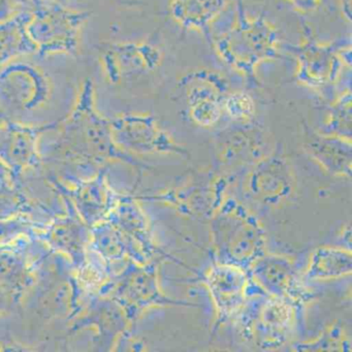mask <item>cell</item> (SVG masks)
I'll use <instances>...</instances> for the list:
<instances>
[{
  "label": "cell",
  "instance_id": "6da1fadb",
  "mask_svg": "<svg viewBox=\"0 0 352 352\" xmlns=\"http://www.w3.org/2000/svg\"><path fill=\"white\" fill-rule=\"evenodd\" d=\"M218 263H230L248 271L265 255V236L258 220L242 205L228 199L212 222Z\"/></svg>",
  "mask_w": 352,
  "mask_h": 352
},
{
  "label": "cell",
  "instance_id": "7a4b0ae2",
  "mask_svg": "<svg viewBox=\"0 0 352 352\" xmlns=\"http://www.w3.org/2000/svg\"><path fill=\"white\" fill-rule=\"evenodd\" d=\"M224 63L243 76H253L263 63L277 58V32L263 20H241L215 43Z\"/></svg>",
  "mask_w": 352,
  "mask_h": 352
},
{
  "label": "cell",
  "instance_id": "3957f363",
  "mask_svg": "<svg viewBox=\"0 0 352 352\" xmlns=\"http://www.w3.org/2000/svg\"><path fill=\"white\" fill-rule=\"evenodd\" d=\"M302 307L290 300L261 292L241 311L243 331L261 349H278L294 336Z\"/></svg>",
  "mask_w": 352,
  "mask_h": 352
},
{
  "label": "cell",
  "instance_id": "277c9868",
  "mask_svg": "<svg viewBox=\"0 0 352 352\" xmlns=\"http://www.w3.org/2000/svg\"><path fill=\"white\" fill-rule=\"evenodd\" d=\"M34 6L36 13L28 32L41 56L49 53H75L78 32L86 15L67 11L53 0L38 1Z\"/></svg>",
  "mask_w": 352,
  "mask_h": 352
},
{
  "label": "cell",
  "instance_id": "5b68a950",
  "mask_svg": "<svg viewBox=\"0 0 352 352\" xmlns=\"http://www.w3.org/2000/svg\"><path fill=\"white\" fill-rule=\"evenodd\" d=\"M249 277L263 292L304 306L312 300L294 261L282 255H263L248 270Z\"/></svg>",
  "mask_w": 352,
  "mask_h": 352
},
{
  "label": "cell",
  "instance_id": "8992f818",
  "mask_svg": "<svg viewBox=\"0 0 352 352\" xmlns=\"http://www.w3.org/2000/svg\"><path fill=\"white\" fill-rule=\"evenodd\" d=\"M205 283L215 306L218 322H226L240 314L250 287V277L246 270L217 263L208 271Z\"/></svg>",
  "mask_w": 352,
  "mask_h": 352
},
{
  "label": "cell",
  "instance_id": "52a82bcc",
  "mask_svg": "<svg viewBox=\"0 0 352 352\" xmlns=\"http://www.w3.org/2000/svg\"><path fill=\"white\" fill-rule=\"evenodd\" d=\"M114 129L119 144L137 153H184L150 115L122 117L115 122Z\"/></svg>",
  "mask_w": 352,
  "mask_h": 352
},
{
  "label": "cell",
  "instance_id": "ba28073f",
  "mask_svg": "<svg viewBox=\"0 0 352 352\" xmlns=\"http://www.w3.org/2000/svg\"><path fill=\"white\" fill-rule=\"evenodd\" d=\"M294 170L281 157L263 160L249 176V193L265 205H279L294 193Z\"/></svg>",
  "mask_w": 352,
  "mask_h": 352
},
{
  "label": "cell",
  "instance_id": "9c48e42d",
  "mask_svg": "<svg viewBox=\"0 0 352 352\" xmlns=\"http://www.w3.org/2000/svg\"><path fill=\"white\" fill-rule=\"evenodd\" d=\"M343 59L327 46L309 45L298 55L296 79L306 87L320 89L339 77Z\"/></svg>",
  "mask_w": 352,
  "mask_h": 352
},
{
  "label": "cell",
  "instance_id": "30bf717a",
  "mask_svg": "<svg viewBox=\"0 0 352 352\" xmlns=\"http://www.w3.org/2000/svg\"><path fill=\"white\" fill-rule=\"evenodd\" d=\"M48 84L32 67L11 65L0 72V100L7 104L34 106L46 100Z\"/></svg>",
  "mask_w": 352,
  "mask_h": 352
},
{
  "label": "cell",
  "instance_id": "8fae6325",
  "mask_svg": "<svg viewBox=\"0 0 352 352\" xmlns=\"http://www.w3.org/2000/svg\"><path fill=\"white\" fill-rule=\"evenodd\" d=\"M308 152L331 175L348 178L351 175L350 140L337 135H319L309 143Z\"/></svg>",
  "mask_w": 352,
  "mask_h": 352
},
{
  "label": "cell",
  "instance_id": "7c38bea8",
  "mask_svg": "<svg viewBox=\"0 0 352 352\" xmlns=\"http://www.w3.org/2000/svg\"><path fill=\"white\" fill-rule=\"evenodd\" d=\"M32 17L34 13L28 10L0 22V65L20 55L38 52V46L28 32Z\"/></svg>",
  "mask_w": 352,
  "mask_h": 352
},
{
  "label": "cell",
  "instance_id": "4fadbf2b",
  "mask_svg": "<svg viewBox=\"0 0 352 352\" xmlns=\"http://www.w3.org/2000/svg\"><path fill=\"white\" fill-rule=\"evenodd\" d=\"M221 86L215 82L201 80L191 85L187 94L189 114L199 126L210 127L218 122L223 112Z\"/></svg>",
  "mask_w": 352,
  "mask_h": 352
},
{
  "label": "cell",
  "instance_id": "5bb4252c",
  "mask_svg": "<svg viewBox=\"0 0 352 352\" xmlns=\"http://www.w3.org/2000/svg\"><path fill=\"white\" fill-rule=\"evenodd\" d=\"M351 272L350 249L325 246L312 253L304 278L309 281H323L349 276Z\"/></svg>",
  "mask_w": 352,
  "mask_h": 352
},
{
  "label": "cell",
  "instance_id": "9a60e30c",
  "mask_svg": "<svg viewBox=\"0 0 352 352\" xmlns=\"http://www.w3.org/2000/svg\"><path fill=\"white\" fill-rule=\"evenodd\" d=\"M226 7V0H170V15L185 30L201 32Z\"/></svg>",
  "mask_w": 352,
  "mask_h": 352
},
{
  "label": "cell",
  "instance_id": "2e32d148",
  "mask_svg": "<svg viewBox=\"0 0 352 352\" xmlns=\"http://www.w3.org/2000/svg\"><path fill=\"white\" fill-rule=\"evenodd\" d=\"M329 135H337L343 139L350 140L351 133V96L350 91L338 100L331 110V117L327 122Z\"/></svg>",
  "mask_w": 352,
  "mask_h": 352
},
{
  "label": "cell",
  "instance_id": "e0dca14e",
  "mask_svg": "<svg viewBox=\"0 0 352 352\" xmlns=\"http://www.w3.org/2000/svg\"><path fill=\"white\" fill-rule=\"evenodd\" d=\"M296 350L300 351H349V340L339 327H333L321 338L309 344H298Z\"/></svg>",
  "mask_w": 352,
  "mask_h": 352
},
{
  "label": "cell",
  "instance_id": "ac0fdd59",
  "mask_svg": "<svg viewBox=\"0 0 352 352\" xmlns=\"http://www.w3.org/2000/svg\"><path fill=\"white\" fill-rule=\"evenodd\" d=\"M223 111L234 120L246 122L254 116V100L247 92H232L224 98Z\"/></svg>",
  "mask_w": 352,
  "mask_h": 352
},
{
  "label": "cell",
  "instance_id": "d6986e66",
  "mask_svg": "<svg viewBox=\"0 0 352 352\" xmlns=\"http://www.w3.org/2000/svg\"><path fill=\"white\" fill-rule=\"evenodd\" d=\"M32 5H34V0H0V22L30 10Z\"/></svg>",
  "mask_w": 352,
  "mask_h": 352
},
{
  "label": "cell",
  "instance_id": "ffe728a7",
  "mask_svg": "<svg viewBox=\"0 0 352 352\" xmlns=\"http://www.w3.org/2000/svg\"><path fill=\"white\" fill-rule=\"evenodd\" d=\"M296 10L302 13H310L320 7L323 0H287Z\"/></svg>",
  "mask_w": 352,
  "mask_h": 352
},
{
  "label": "cell",
  "instance_id": "44dd1931",
  "mask_svg": "<svg viewBox=\"0 0 352 352\" xmlns=\"http://www.w3.org/2000/svg\"><path fill=\"white\" fill-rule=\"evenodd\" d=\"M342 10L346 19L350 21V14H351V0H342Z\"/></svg>",
  "mask_w": 352,
  "mask_h": 352
},
{
  "label": "cell",
  "instance_id": "7402d4cb",
  "mask_svg": "<svg viewBox=\"0 0 352 352\" xmlns=\"http://www.w3.org/2000/svg\"><path fill=\"white\" fill-rule=\"evenodd\" d=\"M38 1H41V0H34V3H38ZM43 1H44V0H43ZM53 1H57V3H59V1H60V0H53Z\"/></svg>",
  "mask_w": 352,
  "mask_h": 352
}]
</instances>
